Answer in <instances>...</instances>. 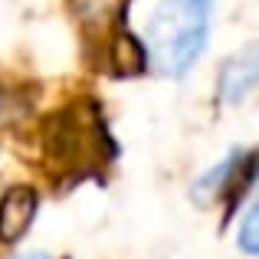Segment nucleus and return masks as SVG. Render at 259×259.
Listing matches in <instances>:
<instances>
[{"instance_id": "obj_1", "label": "nucleus", "mask_w": 259, "mask_h": 259, "mask_svg": "<svg viewBox=\"0 0 259 259\" xmlns=\"http://www.w3.org/2000/svg\"><path fill=\"white\" fill-rule=\"evenodd\" d=\"M141 33L154 69L164 76H184L207 46L210 0H154Z\"/></svg>"}, {"instance_id": "obj_2", "label": "nucleus", "mask_w": 259, "mask_h": 259, "mask_svg": "<svg viewBox=\"0 0 259 259\" xmlns=\"http://www.w3.org/2000/svg\"><path fill=\"white\" fill-rule=\"evenodd\" d=\"M259 79V56H256V46H246L240 56L227 59L220 72V102L223 105H240L249 92H253Z\"/></svg>"}, {"instance_id": "obj_3", "label": "nucleus", "mask_w": 259, "mask_h": 259, "mask_svg": "<svg viewBox=\"0 0 259 259\" xmlns=\"http://www.w3.org/2000/svg\"><path fill=\"white\" fill-rule=\"evenodd\" d=\"M33 217H36V194L33 187H10L0 200V240L17 243L20 236L30 230Z\"/></svg>"}, {"instance_id": "obj_4", "label": "nucleus", "mask_w": 259, "mask_h": 259, "mask_svg": "<svg viewBox=\"0 0 259 259\" xmlns=\"http://www.w3.org/2000/svg\"><path fill=\"white\" fill-rule=\"evenodd\" d=\"M256 223H259V213H256V207H249L246 210V217H243V227H240V236H236V243H240V249L246 256H256L259 253V240H256Z\"/></svg>"}, {"instance_id": "obj_5", "label": "nucleus", "mask_w": 259, "mask_h": 259, "mask_svg": "<svg viewBox=\"0 0 259 259\" xmlns=\"http://www.w3.org/2000/svg\"><path fill=\"white\" fill-rule=\"evenodd\" d=\"M17 259H50L46 253H26V256H17Z\"/></svg>"}]
</instances>
